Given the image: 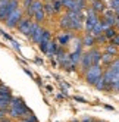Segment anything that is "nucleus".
I'll return each instance as SVG.
<instances>
[{"label":"nucleus","instance_id":"1","mask_svg":"<svg viewBox=\"0 0 119 122\" xmlns=\"http://www.w3.org/2000/svg\"><path fill=\"white\" fill-rule=\"evenodd\" d=\"M28 112L30 110L27 109V106L24 104V102L21 99H12V102H10V109L7 110V113H9L10 118L18 119V118H22L24 115L27 116Z\"/></svg>","mask_w":119,"mask_h":122},{"label":"nucleus","instance_id":"2","mask_svg":"<svg viewBox=\"0 0 119 122\" xmlns=\"http://www.w3.org/2000/svg\"><path fill=\"white\" fill-rule=\"evenodd\" d=\"M101 76H103V71H101L100 65H93V66L88 68V71L85 74V80H87L88 84L96 85V82L100 80Z\"/></svg>","mask_w":119,"mask_h":122},{"label":"nucleus","instance_id":"3","mask_svg":"<svg viewBox=\"0 0 119 122\" xmlns=\"http://www.w3.org/2000/svg\"><path fill=\"white\" fill-rule=\"evenodd\" d=\"M99 21H100L99 19V13L93 9V7H90L87 10V18H85V30H87V32H90L93 30V27H94Z\"/></svg>","mask_w":119,"mask_h":122},{"label":"nucleus","instance_id":"4","mask_svg":"<svg viewBox=\"0 0 119 122\" xmlns=\"http://www.w3.org/2000/svg\"><path fill=\"white\" fill-rule=\"evenodd\" d=\"M22 19V10L19 9V7H16V9L9 15V16H7V18H6V25H7V27H9V28H15L16 27V25H18L19 24V21Z\"/></svg>","mask_w":119,"mask_h":122},{"label":"nucleus","instance_id":"5","mask_svg":"<svg viewBox=\"0 0 119 122\" xmlns=\"http://www.w3.org/2000/svg\"><path fill=\"white\" fill-rule=\"evenodd\" d=\"M31 25H32V21H30V18H22L18 24V30H19V32L25 34V36H30Z\"/></svg>","mask_w":119,"mask_h":122},{"label":"nucleus","instance_id":"6","mask_svg":"<svg viewBox=\"0 0 119 122\" xmlns=\"http://www.w3.org/2000/svg\"><path fill=\"white\" fill-rule=\"evenodd\" d=\"M49 41H50V31H47V30H44L43 31V36H41V40H40V49H41V51H47V44H49Z\"/></svg>","mask_w":119,"mask_h":122},{"label":"nucleus","instance_id":"7","mask_svg":"<svg viewBox=\"0 0 119 122\" xmlns=\"http://www.w3.org/2000/svg\"><path fill=\"white\" fill-rule=\"evenodd\" d=\"M90 66H93V59H91V55L88 51V53L82 55V57H81V69L82 71H88Z\"/></svg>","mask_w":119,"mask_h":122},{"label":"nucleus","instance_id":"8","mask_svg":"<svg viewBox=\"0 0 119 122\" xmlns=\"http://www.w3.org/2000/svg\"><path fill=\"white\" fill-rule=\"evenodd\" d=\"M40 7H43V3H41L40 0H34L32 5H31L30 7H27V13H28V16H34V15H35V12L40 9Z\"/></svg>","mask_w":119,"mask_h":122},{"label":"nucleus","instance_id":"9","mask_svg":"<svg viewBox=\"0 0 119 122\" xmlns=\"http://www.w3.org/2000/svg\"><path fill=\"white\" fill-rule=\"evenodd\" d=\"M90 32H91L96 38H97L99 36H101V34L104 32V25H103V21H99V22L94 25V27H93V30H91Z\"/></svg>","mask_w":119,"mask_h":122},{"label":"nucleus","instance_id":"10","mask_svg":"<svg viewBox=\"0 0 119 122\" xmlns=\"http://www.w3.org/2000/svg\"><path fill=\"white\" fill-rule=\"evenodd\" d=\"M97 40H96V37L93 36L91 32H87L85 36H84V38H82V44L84 46H87V47H91V46H94V43H96Z\"/></svg>","mask_w":119,"mask_h":122},{"label":"nucleus","instance_id":"11","mask_svg":"<svg viewBox=\"0 0 119 122\" xmlns=\"http://www.w3.org/2000/svg\"><path fill=\"white\" fill-rule=\"evenodd\" d=\"M90 55H91V59H93V65H100V62H101V56H103V55H101L97 49L90 50Z\"/></svg>","mask_w":119,"mask_h":122},{"label":"nucleus","instance_id":"12","mask_svg":"<svg viewBox=\"0 0 119 122\" xmlns=\"http://www.w3.org/2000/svg\"><path fill=\"white\" fill-rule=\"evenodd\" d=\"M56 51H57V44H56L53 40H50V41H49V44H47V51H46V55L52 57V56L56 55Z\"/></svg>","mask_w":119,"mask_h":122},{"label":"nucleus","instance_id":"13","mask_svg":"<svg viewBox=\"0 0 119 122\" xmlns=\"http://www.w3.org/2000/svg\"><path fill=\"white\" fill-rule=\"evenodd\" d=\"M91 7H93V9H94L97 13H103V12L106 10L104 3L101 2V0H94V2H93V5H91Z\"/></svg>","mask_w":119,"mask_h":122},{"label":"nucleus","instance_id":"14","mask_svg":"<svg viewBox=\"0 0 119 122\" xmlns=\"http://www.w3.org/2000/svg\"><path fill=\"white\" fill-rule=\"evenodd\" d=\"M60 28H65V30H71V19L69 16L65 15L60 18Z\"/></svg>","mask_w":119,"mask_h":122},{"label":"nucleus","instance_id":"15","mask_svg":"<svg viewBox=\"0 0 119 122\" xmlns=\"http://www.w3.org/2000/svg\"><path fill=\"white\" fill-rule=\"evenodd\" d=\"M69 56H71V60H72V63H74V65L81 63V57H82L81 51H74V53H71Z\"/></svg>","mask_w":119,"mask_h":122},{"label":"nucleus","instance_id":"16","mask_svg":"<svg viewBox=\"0 0 119 122\" xmlns=\"http://www.w3.org/2000/svg\"><path fill=\"white\" fill-rule=\"evenodd\" d=\"M113 60H115V55H110V53H104L103 56H101V62H103L104 65H110V63H112L113 62Z\"/></svg>","mask_w":119,"mask_h":122},{"label":"nucleus","instance_id":"17","mask_svg":"<svg viewBox=\"0 0 119 122\" xmlns=\"http://www.w3.org/2000/svg\"><path fill=\"white\" fill-rule=\"evenodd\" d=\"M69 40H71V34H69V32L60 34V36H59V44H60V46H65V44H68V43H69Z\"/></svg>","mask_w":119,"mask_h":122},{"label":"nucleus","instance_id":"18","mask_svg":"<svg viewBox=\"0 0 119 122\" xmlns=\"http://www.w3.org/2000/svg\"><path fill=\"white\" fill-rule=\"evenodd\" d=\"M43 31L44 30H41V27L35 31V32H34L32 34V36H31V40L34 41V43H40V40H41V36H43Z\"/></svg>","mask_w":119,"mask_h":122},{"label":"nucleus","instance_id":"19","mask_svg":"<svg viewBox=\"0 0 119 122\" xmlns=\"http://www.w3.org/2000/svg\"><path fill=\"white\" fill-rule=\"evenodd\" d=\"M44 13H46V12H44V6H43V7H40V9L35 12V15H34L35 21H37V22H41V21L44 19Z\"/></svg>","mask_w":119,"mask_h":122},{"label":"nucleus","instance_id":"20","mask_svg":"<svg viewBox=\"0 0 119 122\" xmlns=\"http://www.w3.org/2000/svg\"><path fill=\"white\" fill-rule=\"evenodd\" d=\"M94 87H96L97 90H107V84H106V81H104V78L101 76L100 80L96 82V85H94Z\"/></svg>","mask_w":119,"mask_h":122},{"label":"nucleus","instance_id":"21","mask_svg":"<svg viewBox=\"0 0 119 122\" xmlns=\"http://www.w3.org/2000/svg\"><path fill=\"white\" fill-rule=\"evenodd\" d=\"M116 34H118V32H116V30H115L113 27H109L107 30H104V36H106L109 40H112V38L116 36Z\"/></svg>","mask_w":119,"mask_h":122},{"label":"nucleus","instance_id":"22","mask_svg":"<svg viewBox=\"0 0 119 122\" xmlns=\"http://www.w3.org/2000/svg\"><path fill=\"white\" fill-rule=\"evenodd\" d=\"M62 5L68 10H74L75 9V0H62Z\"/></svg>","mask_w":119,"mask_h":122},{"label":"nucleus","instance_id":"23","mask_svg":"<svg viewBox=\"0 0 119 122\" xmlns=\"http://www.w3.org/2000/svg\"><path fill=\"white\" fill-rule=\"evenodd\" d=\"M106 53H110V55H118V46H115V44H112V43H110V44H107L106 46Z\"/></svg>","mask_w":119,"mask_h":122},{"label":"nucleus","instance_id":"24","mask_svg":"<svg viewBox=\"0 0 119 122\" xmlns=\"http://www.w3.org/2000/svg\"><path fill=\"white\" fill-rule=\"evenodd\" d=\"M44 12H46L47 15H53V13H56V12H55V7H53V3H52V0H50L47 5H44Z\"/></svg>","mask_w":119,"mask_h":122},{"label":"nucleus","instance_id":"25","mask_svg":"<svg viewBox=\"0 0 119 122\" xmlns=\"http://www.w3.org/2000/svg\"><path fill=\"white\" fill-rule=\"evenodd\" d=\"M52 3H53V7H55V12H60L62 10V0H52Z\"/></svg>","mask_w":119,"mask_h":122},{"label":"nucleus","instance_id":"26","mask_svg":"<svg viewBox=\"0 0 119 122\" xmlns=\"http://www.w3.org/2000/svg\"><path fill=\"white\" fill-rule=\"evenodd\" d=\"M9 106H10V102H9V100L0 97V109H7Z\"/></svg>","mask_w":119,"mask_h":122},{"label":"nucleus","instance_id":"27","mask_svg":"<svg viewBox=\"0 0 119 122\" xmlns=\"http://www.w3.org/2000/svg\"><path fill=\"white\" fill-rule=\"evenodd\" d=\"M9 2H10V0H0V13H2V12L6 9V7H7Z\"/></svg>","mask_w":119,"mask_h":122},{"label":"nucleus","instance_id":"28","mask_svg":"<svg viewBox=\"0 0 119 122\" xmlns=\"http://www.w3.org/2000/svg\"><path fill=\"white\" fill-rule=\"evenodd\" d=\"M110 7L115 10V9H118L119 7V0H110Z\"/></svg>","mask_w":119,"mask_h":122},{"label":"nucleus","instance_id":"29","mask_svg":"<svg viewBox=\"0 0 119 122\" xmlns=\"http://www.w3.org/2000/svg\"><path fill=\"white\" fill-rule=\"evenodd\" d=\"M110 43H112V44H115V46H118L119 47V32L116 34V36L112 38V40H110Z\"/></svg>","mask_w":119,"mask_h":122},{"label":"nucleus","instance_id":"30","mask_svg":"<svg viewBox=\"0 0 119 122\" xmlns=\"http://www.w3.org/2000/svg\"><path fill=\"white\" fill-rule=\"evenodd\" d=\"M32 2H34V0H24V6H25V9H27V7H30V6L32 5Z\"/></svg>","mask_w":119,"mask_h":122},{"label":"nucleus","instance_id":"31","mask_svg":"<svg viewBox=\"0 0 119 122\" xmlns=\"http://www.w3.org/2000/svg\"><path fill=\"white\" fill-rule=\"evenodd\" d=\"M6 113H7V109H0V119L3 116H6Z\"/></svg>","mask_w":119,"mask_h":122},{"label":"nucleus","instance_id":"32","mask_svg":"<svg viewBox=\"0 0 119 122\" xmlns=\"http://www.w3.org/2000/svg\"><path fill=\"white\" fill-rule=\"evenodd\" d=\"M76 102H81V103H85V99H82V97H75Z\"/></svg>","mask_w":119,"mask_h":122},{"label":"nucleus","instance_id":"33","mask_svg":"<svg viewBox=\"0 0 119 122\" xmlns=\"http://www.w3.org/2000/svg\"><path fill=\"white\" fill-rule=\"evenodd\" d=\"M0 122H10L9 119H6V118H2V119H0Z\"/></svg>","mask_w":119,"mask_h":122},{"label":"nucleus","instance_id":"34","mask_svg":"<svg viewBox=\"0 0 119 122\" xmlns=\"http://www.w3.org/2000/svg\"><path fill=\"white\" fill-rule=\"evenodd\" d=\"M22 122H34V121H31V119H28V118H25V119H24Z\"/></svg>","mask_w":119,"mask_h":122},{"label":"nucleus","instance_id":"35","mask_svg":"<svg viewBox=\"0 0 119 122\" xmlns=\"http://www.w3.org/2000/svg\"><path fill=\"white\" fill-rule=\"evenodd\" d=\"M115 13H116V16L119 18V7H118V9H115Z\"/></svg>","mask_w":119,"mask_h":122},{"label":"nucleus","instance_id":"36","mask_svg":"<svg viewBox=\"0 0 119 122\" xmlns=\"http://www.w3.org/2000/svg\"><path fill=\"white\" fill-rule=\"evenodd\" d=\"M116 27L119 28V18H118V21H116Z\"/></svg>","mask_w":119,"mask_h":122}]
</instances>
